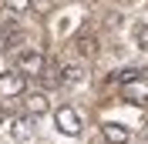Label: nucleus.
<instances>
[{"mask_svg": "<svg viewBox=\"0 0 148 144\" xmlns=\"http://www.w3.org/2000/svg\"><path fill=\"white\" fill-rule=\"evenodd\" d=\"M24 40V30L17 27V20H7V24H0V50H7V47H17Z\"/></svg>", "mask_w": 148, "mask_h": 144, "instance_id": "nucleus-5", "label": "nucleus"}, {"mask_svg": "<svg viewBox=\"0 0 148 144\" xmlns=\"http://www.w3.org/2000/svg\"><path fill=\"white\" fill-rule=\"evenodd\" d=\"M7 7L14 10V14H24V10L34 7V0H7Z\"/></svg>", "mask_w": 148, "mask_h": 144, "instance_id": "nucleus-11", "label": "nucleus"}, {"mask_svg": "<svg viewBox=\"0 0 148 144\" xmlns=\"http://www.w3.org/2000/svg\"><path fill=\"white\" fill-rule=\"evenodd\" d=\"M84 81V67H77V64H71V67H64V74H61V81L64 87H71V84H81Z\"/></svg>", "mask_w": 148, "mask_h": 144, "instance_id": "nucleus-7", "label": "nucleus"}, {"mask_svg": "<svg viewBox=\"0 0 148 144\" xmlns=\"http://www.w3.org/2000/svg\"><path fill=\"white\" fill-rule=\"evenodd\" d=\"M145 134H148V127H145Z\"/></svg>", "mask_w": 148, "mask_h": 144, "instance_id": "nucleus-14", "label": "nucleus"}, {"mask_svg": "<svg viewBox=\"0 0 148 144\" xmlns=\"http://www.w3.org/2000/svg\"><path fill=\"white\" fill-rule=\"evenodd\" d=\"M44 54H37V50H24V54L17 57V71L20 74H40L44 71Z\"/></svg>", "mask_w": 148, "mask_h": 144, "instance_id": "nucleus-4", "label": "nucleus"}, {"mask_svg": "<svg viewBox=\"0 0 148 144\" xmlns=\"http://www.w3.org/2000/svg\"><path fill=\"white\" fill-rule=\"evenodd\" d=\"M74 47H77L81 54H88V57H94V54H98V40H94L91 34H77V40H74Z\"/></svg>", "mask_w": 148, "mask_h": 144, "instance_id": "nucleus-8", "label": "nucleus"}, {"mask_svg": "<svg viewBox=\"0 0 148 144\" xmlns=\"http://www.w3.org/2000/svg\"><path fill=\"white\" fill-rule=\"evenodd\" d=\"M121 101H128V104H148V81H145V74L121 84Z\"/></svg>", "mask_w": 148, "mask_h": 144, "instance_id": "nucleus-2", "label": "nucleus"}, {"mask_svg": "<svg viewBox=\"0 0 148 144\" xmlns=\"http://www.w3.org/2000/svg\"><path fill=\"white\" fill-rule=\"evenodd\" d=\"M27 121H24V117H20V121H14V137H17V141H27V134H30V131H27Z\"/></svg>", "mask_w": 148, "mask_h": 144, "instance_id": "nucleus-10", "label": "nucleus"}, {"mask_svg": "<svg viewBox=\"0 0 148 144\" xmlns=\"http://www.w3.org/2000/svg\"><path fill=\"white\" fill-rule=\"evenodd\" d=\"M135 44H138V47H148V24L135 27Z\"/></svg>", "mask_w": 148, "mask_h": 144, "instance_id": "nucleus-12", "label": "nucleus"}, {"mask_svg": "<svg viewBox=\"0 0 148 144\" xmlns=\"http://www.w3.org/2000/svg\"><path fill=\"white\" fill-rule=\"evenodd\" d=\"M54 124H57V131L67 134V137H77V134H81V117H77L74 107H67V104L54 111Z\"/></svg>", "mask_w": 148, "mask_h": 144, "instance_id": "nucleus-1", "label": "nucleus"}, {"mask_svg": "<svg viewBox=\"0 0 148 144\" xmlns=\"http://www.w3.org/2000/svg\"><path fill=\"white\" fill-rule=\"evenodd\" d=\"M101 131H104V141H108V144H128L131 141V131L125 124H114V121H108Z\"/></svg>", "mask_w": 148, "mask_h": 144, "instance_id": "nucleus-6", "label": "nucleus"}, {"mask_svg": "<svg viewBox=\"0 0 148 144\" xmlns=\"http://www.w3.org/2000/svg\"><path fill=\"white\" fill-rule=\"evenodd\" d=\"M47 107H51V104H47V97H44V94H30V97H27V111H30L34 117L47 114Z\"/></svg>", "mask_w": 148, "mask_h": 144, "instance_id": "nucleus-9", "label": "nucleus"}, {"mask_svg": "<svg viewBox=\"0 0 148 144\" xmlns=\"http://www.w3.org/2000/svg\"><path fill=\"white\" fill-rule=\"evenodd\" d=\"M135 77H141V71H138V67H128V71H121V77H118V81L125 84V81H135Z\"/></svg>", "mask_w": 148, "mask_h": 144, "instance_id": "nucleus-13", "label": "nucleus"}, {"mask_svg": "<svg viewBox=\"0 0 148 144\" xmlns=\"http://www.w3.org/2000/svg\"><path fill=\"white\" fill-rule=\"evenodd\" d=\"M27 90V77L20 71H7V74H0V94L3 97H17V94H24Z\"/></svg>", "mask_w": 148, "mask_h": 144, "instance_id": "nucleus-3", "label": "nucleus"}]
</instances>
